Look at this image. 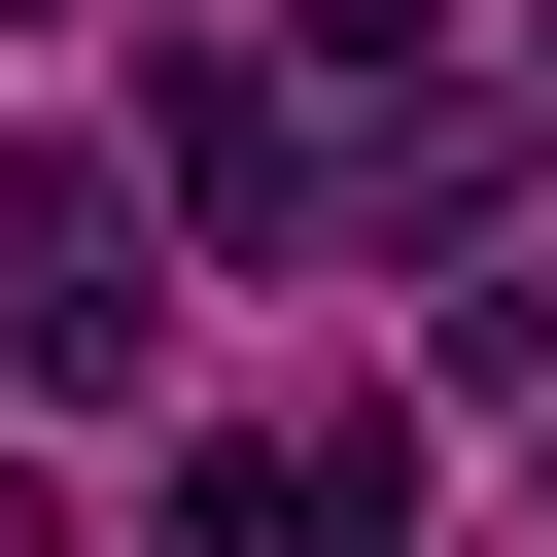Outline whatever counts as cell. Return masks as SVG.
Instances as JSON below:
<instances>
[{"label": "cell", "instance_id": "cell-2", "mask_svg": "<svg viewBox=\"0 0 557 557\" xmlns=\"http://www.w3.org/2000/svg\"><path fill=\"white\" fill-rule=\"evenodd\" d=\"M174 209H209L244 278H278V244L348 209V139H313V70H244V35H209V70H174Z\"/></svg>", "mask_w": 557, "mask_h": 557}, {"label": "cell", "instance_id": "cell-1", "mask_svg": "<svg viewBox=\"0 0 557 557\" xmlns=\"http://www.w3.org/2000/svg\"><path fill=\"white\" fill-rule=\"evenodd\" d=\"M0 348H35L70 418H139V383H174V244H139L104 174H0Z\"/></svg>", "mask_w": 557, "mask_h": 557}, {"label": "cell", "instance_id": "cell-3", "mask_svg": "<svg viewBox=\"0 0 557 557\" xmlns=\"http://www.w3.org/2000/svg\"><path fill=\"white\" fill-rule=\"evenodd\" d=\"M418 35H453V0H278V70H418Z\"/></svg>", "mask_w": 557, "mask_h": 557}]
</instances>
